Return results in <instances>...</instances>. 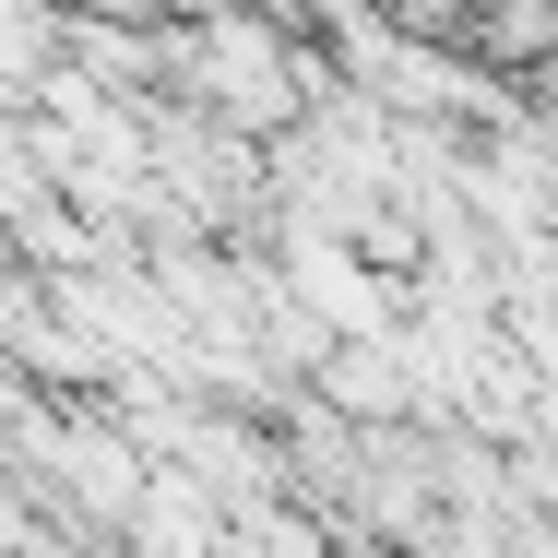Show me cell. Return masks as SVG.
Here are the masks:
<instances>
[{"instance_id":"3","label":"cell","mask_w":558,"mask_h":558,"mask_svg":"<svg viewBox=\"0 0 558 558\" xmlns=\"http://www.w3.org/2000/svg\"><path fill=\"white\" fill-rule=\"evenodd\" d=\"M155 12H179V24H203V12H238V0H155Z\"/></svg>"},{"instance_id":"2","label":"cell","mask_w":558,"mask_h":558,"mask_svg":"<svg viewBox=\"0 0 558 558\" xmlns=\"http://www.w3.org/2000/svg\"><path fill=\"white\" fill-rule=\"evenodd\" d=\"M48 451H60V475H72L96 511H119V523H131V499H143V451H131V440L84 428V440H48Z\"/></svg>"},{"instance_id":"1","label":"cell","mask_w":558,"mask_h":558,"mask_svg":"<svg viewBox=\"0 0 558 558\" xmlns=\"http://www.w3.org/2000/svg\"><path fill=\"white\" fill-rule=\"evenodd\" d=\"M167 84H179L203 119L250 131V143H274V131H298V119L322 108V84H333V72H310V60H298V36H274V24L238 0V12H203V24H179V36H167Z\"/></svg>"}]
</instances>
